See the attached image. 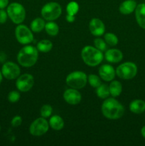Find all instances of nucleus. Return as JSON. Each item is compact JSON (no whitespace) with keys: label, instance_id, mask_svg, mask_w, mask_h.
Returning <instances> with one entry per match:
<instances>
[{"label":"nucleus","instance_id":"nucleus-1","mask_svg":"<svg viewBox=\"0 0 145 146\" xmlns=\"http://www.w3.org/2000/svg\"><path fill=\"white\" fill-rule=\"evenodd\" d=\"M101 111L105 118L109 120H117L125 113L124 106L114 98H107L102 103Z\"/></svg>","mask_w":145,"mask_h":146},{"label":"nucleus","instance_id":"nucleus-2","mask_svg":"<svg viewBox=\"0 0 145 146\" xmlns=\"http://www.w3.org/2000/svg\"><path fill=\"white\" fill-rule=\"evenodd\" d=\"M38 58V51L36 47L26 45L18 53L17 61L23 67L29 68L35 65Z\"/></svg>","mask_w":145,"mask_h":146},{"label":"nucleus","instance_id":"nucleus-3","mask_svg":"<svg viewBox=\"0 0 145 146\" xmlns=\"http://www.w3.org/2000/svg\"><path fill=\"white\" fill-rule=\"evenodd\" d=\"M81 57L86 65L89 66H96L100 65L104 58L101 51L92 46H86L81 51Z\"/></svg>","mask_w":145,"mask_h":146},{"label":"nucleus","instance_id":"nucleus-4","mask_svg":"<svg viewBox=\"0 0 145 146\" xmlns=\"http://www.w3.org/2000/svg\"><path fill=\"white\" fill-rule=\"evenodd\" d=\"M7 14L13 23L20 24L25 20L26 10L18 2H12L7 6Z\"/></svg>","mask_w":145,"mask_h":146},{"label":"nucleus","instance_id":"nucleus-5","mask_svg":"<svg viewBox=\"0 0 145 146\" xmlns=\"http://www.w3.org/2000/svg\"><path fill=\"white\" fill-rule=\"evenodd\" d=\"M66 84L72 88L81 89L84 88L88 82V76L80 71H73L68 74L65 79Z\"/></svg>","mask_w":145,"mask_h":146},{"label":"nucleus","instance_id":"nucleus-6","mask_svg":"<svg viewBox=\"0 0 145 146\" xmlns=\"http://www.w3.org/2000/svg\"><path fill=\"white\" fill-rule=\"evenodd\" d=\"M41 16L47 21L57 19L62 13V8L58 3L51 1L45 4L41 9Z\"/></svg>","mask_w":145,"mask_h":146},{"label":"nucleus","instance_id":"nucleus-7","mask_svg":"<svg viewBox=\"0 0 145 146\" xmlns=\"http://www.w3.org/2000/svg\"><path fill=\"white\" fill-rule=\"evenodd\" d=\"M137 66L133 62L127 61L120 64L117 68L116 75L124 80H130L136 76L137 74Z\"/></svg>","mask_w":145,"mask_h":146},{"label":"nucleus","instance_id":"nucleus-8","mask_svg":"<svg viewBox=\"0 0 145 146\" xmlns=\"http://www.w3.org/2000/svg\"><path fill=\"white\" fill-rule=\"evenodd\" d=\"M15 36L18 43L27 45L34 41V35L31 30L24 24H18L15 29Z\"/></svg>","mask_w":145,"mask_h":146},{"label":"nucleus","instance_id":"nucleus-9","mask_svg":"<svg viewBox=\"0 0 145 146\" xmlns=\"http://www.w3.org/2000/svg\"><path fill=\"white\" fill-rule=\"evenodd\" d=\"M49 128V123L45 118H38L31 124L29 132L34 136H41L46 133Z\"/></svg>","mask_w":145,"mask_h":146},{"label":"nucleus","instance_id":"nucleus-10","mask_svg":"<svg viewBox=\"0 0 145 146\" xmlns=\"http://www.w3.org/2000/svg\"><path fill=\"white\" fill-rule=\"evenodd\" d=\"M21 69L16 64L11 61L5 62L1 68L3 76L8 80H14L20 76Z\"/></svg>","mask_w":145,"mask_h":146},{"label":"nucleus","instance_id":"nucleus-11","mask_svg":"<svg viewBox=\"0 0 145 146\" xmlns=\"http://www.w3.org/2000/svg\"><path fill=\"white\" fill-rule=\"evenodd\" d=\"M34 78L32 75L29 74H24L20 75L16 78V86L18 91L21 92H27L30 91L34 86Z\"/></svg>","mask_w":145,"mask_h":146},{"label":"nucleus","instance_id":"nucleus-12","mask_svg":"<svg viewBox=\"0 0 145 146\" xmlns=\"http://www.w3.org/2000/svg\"><path fill=\"white\" fill-rule=\"evenodd\" d=\"M89 29L92 35L100 36L105 32V24L100 19L93 18L89 23Z\"/></svg>","mask_w":145,"mask_h":146},{"label":"nucleus","instance_id":"nucleus-13","mask_svg":"<svg viewBox=\"0 0 145 146\" xmlns=\"http://www.w3.org/2000/svg\"><path fill=\"white\" fill-rule=\"evenodd\" d=\"M63 98L66 103L70 105H77L82 100V96L79 91L75 88H69L65 91Z\"/></svg>","mask_w":145,"mask_h":146},{"label":"nucleus","instance_id":"nucleus-14","mask_svg":"<svg viewBox=\"0 0 145 146\" xmlns=\"http://www.w3.org/2000/svg\"><path fill=\"white\" fill-rule=\"evenodd\" d=\"M100 77L105 81L109 82L115 78L116 72L113 67L109 64H104L99 68Z\"/></svg>","mask_w":145,"mask_h":146},{"label":"nucleus","instance_id":"nucleus-15","mask_svg":"<svg viewBox=\"0 0 145 146\" xmlns=\"http://www.w3.org/2000/svg\"><path fill=\"white\" fill-rule=\"evenodd\" d=\"M105 58L108 62L116 64L122 61L123 58V54L117 48H110L107 50L105 52Z\"/></svg>","mask_w":145,"mask_h":146},{"label":"nucleus","instance_id":"nucleus-16","mask_svg":"<svg viewBox=\"0 0 145 146\" xmlns=\"http://www.w3.org/2000/svg\"><path fill=\"white\" fill-rule=\"evenodd\" d=\"M135 18L138 25L145 29V4L142 3L136 6L135 9Z\"/></svg>","mask_w":145,"mask_h":146},{"label":"nucleus","instance_id":"nucleus-17","mask_svg":"<svg viewBox=\"0 0 145 146\" xmlns=\"http://www.w3.org/2000/svg\"><path fill=\"white\" fill-rule=\"evenodd\" d=\"M137 4L135 0H125L119 7V10L121 14L124 15H128L132 14L135 11Z\"/></svg>","mask_w":145,"mask_h":146},{"label":"nucleus","instance_id":"nucleus-18","mask_svg":"<svg viewBox=\"0 0 145 146\" xmlns=\"http://www.w3.org/2000/svg\"><path fill=\"white\" fill-rule=\"evenodd\" d=\"M129 110L133 113H142L145 111V102L142 99L134 100L129 104Z\"/></svg>","mask_w":145,"mask_h":146},{"label":"nucleus","instance_id":"nucleus-19","mask_svg":"<svg viewBox=\"0 0 145 146\" xmlns=\"http://www.w3.org/2000/svg\"><path fill=\"white\" fill-rule=\"evenodd\" d=\"M49 126L55 131H61L64 127V121L60 115H53L49 120Z\"/></svg>","mask_w":145,"mask_h":146},{"label":"nucleus","instance_id":"nucleus-20","mask_svg":"<svg viewBox=\"0 0 145 146\" xmlns=\"http://www.w3.org/2000/svg\"><path fill=\"white\" fill-rule=\"evenodd\" d=\"M109 93L112 97H117L122 94V85L119 81H112L109 86Z\"/></svg>","mask_w":145,"mask_h":146},{"label":"nucleus","instance_id":"nucleus-21","mask_svg":"<svg viewBox=\"0 0 145 146\" xmlns=\"http://www.w3.org/2000/svg\"><path fill=\"white\" fill-rule=\"evenodd\" d=\"M45 23L44 19L36 18L31 23V30L33 32L39 33L45 29Z\"/></svg>","mask_w":145,"mask_h":146},{"label":"nucleus","instance_id":"nucleus-22","mask_svg":"<svg viewBox=\"0 0 145 146\" xmlns=\"http://www.w3.org/2000/svg\"><path fill=\"white\" fill-rule=\"evenodd\" d=\"M53 48V44L50 40L44 39L40 41L37 44L36 48L38 51H41L43 53L49 52Z\"/></svg>","mask_w":145,"mask_h":146},{"label":"nucleus","instance_id":"nucleus-23","mask_svg":"<svg viewBox=\"0 0 145 146\" xmlns=\"http://www.w3.org/2000/svg\"><path fill=\"white\" fill-rule=\"evenodd\" d=\"M96 94L97 96H98L100 98L106 99V98L110 95L109 86H107V84H101V85L99 86L97 88Z\"/></svg>","mask_w":145,"mask_h":146},{"label":"nucleus","instance_id":"nucleus-24","mask_svg":"<svg viewBox=\"0 0 145 146\" xmlns=\"http://www.w3.org/2000/svg\"><path fill=\"white\" fill-rule=\"evenodd\" d=\"M45 30L48 35L54 36H56L59 32V27L56 23L50 21L49 22L45 24Z\"/></svg>","mask_w":145,"mask_h":146},{"label":"nucleus","instance_id":"nucleus-25","mask_svg":"<svg viewBox=\"0 0 145 146\" xmlns=\"http://www.w3.org/2000/svg\"><path fill=\"white\" fill-rule=\"evenodd\" d=\"M79 10V5L76 1H71L66 7L67 14L75 16Z\"/></svg>","mask_w":145,"mask_h":146},{"label":"nucleus","instance_id":"nucleus-26","mask_svg":"<svg viewBox=\"0 0 145 146\" xmlns=\"http://www.w3.org/2000/svg\"><path fill=\"white\" fill-rule=\"evenodd\" d=\"M105 41L108 45L109 46H116L118 44V40L117 36L115 34H112V33H107L105 34Z\"/></svg>","mask_w":145,"mask_h":146},{"label":"nucleus","instance_id":"nucleus-27","mask_svg":"<svg viewBox=\"0 0 145 146\" xmlns=\"http://www.w3.org/2000/svg\"><path fill=\"white\" fill-rule=\"evenodd\" d=\"M88 81L90 85L95 88H98L102 84L100 78L95 74H90L88 76Z\"/></svg>","mask_w":145,"mask_h":146},{"label":"nucleus","instance_id":"nucleus-28","mask_svg":"<svg viewBox=\"0 0 145 146\" xmlns=\"http://www.w3.org/2000/svg\"><path fill=\"white\" fill-rule=\"evenodd\" d=\"M53 113V108L51 106L48 104L44 105L41 108V115L43 118H47L51 115Z\"/></svg>","mask_w":145,"mask_h":146},{"label":"nucleus","instance_id":"nucleus-29","mask_svg":"<svg viewBox=\"0 0 145 146\" xmlns=\"http://www.w3.org/2000/svg\"><path fill=\"white\" fill-rule=\"evenodd\" d=\"M94 45H95V48H97L101 51H105L107 48V43L105 42V41H104L103 39L100 38H95Z\"/></svg>","mask_w":145,"mask_h":146},{"label":"nucleus","instance_id":"nucleus-30","mask_svg":"<svg viewBox=\"0 0 145 146\" xmlns=\"http://www.w3.org/2000/svg\"><path fill=\"white\" fill-rule=\"evenodd\" d=\"M21 98L19 92L16 91H12L9 93L8 94V100L11 103H16L19 101Z\"/></svg>","mask_w":145,"mask_h":146},{"label":"nucleus","instance_id":"nucleus-31","mask_svg":"<svg viewBox=\"0 0 145 146\" xmlns=\"http://www.w3.org/2000/svg\"><path fill=\"white\" fill-rule=\"evenodd\" d=\"M21 123H22V118L20 115H16L11 120V124L13 127H18L21 125Z\"/></svg>","mask_w":145,"mask_h":146},{"label":"nucleus","instance_id":"nucleus-32","mask_svg":"<svg viewBox=\"0 0 145 146\" xmlns=\"http://www.w3.org/2000/svg\"><path fill=\"white\" fill-rule=\"evenodd\" d=\"M8 17L7 11H6L4 9H0V24H4L6 23Z\"/></svg>","mask_w":145,"mask_h":146},{"label":"nucleus","instance_id":"nucleus-33","mask_svg":"<svg viewBox=\"0 0 145 146\" xmlns=\"http://www.w3.org/2000/svg\"><path fill=\"white\" fill-rule=\"evenodd\" d=\"M9 5V0H0V9H4Z\"/></svg>","mask_w":145,"mask_h":146},{"label":"nucleus","instance_id":"nucleus-34","mask_svg":"<svg viewBox=\"0 0 145 146\" xmlns=\"http://www.w3.org/2000/svg\"><path fill=\"white\" fill-rule=\"evenodd\" d=\"M65 19H66V21H68V22L72 23L75 20V16H72V15H69V14H67L66 17H65Z\"/></svg>","mask_w":145,"mask_h":146},{"label":"nucleus","instance_id":"nucleus-35","mask_svg":"<svg viewBox=\"0 0 145 146\" xmlns=\"http://www.w3.org/2000/svg\"><path fill=\"white\" fill-rule=\"evenodd\" d=\"M7 59V56L4 52H0V62H4Z\"/></svg>","mask_w":145,"mask_h":146},{"label":"nucleus","instance_id":"nucleus-36","mask_svg":"<svg viewBox=\"0 0 145 146\" xmlns=\"http://www.w3.org/2000/svg\"><path fill=\"white\" fill-rule=\"evenodd\" d=\"M141 134H142V137L145 138V125L142 127V129H141Z\"/></svg>","mask_w":145,"mask_h":146},{"label":"nucleus","instance_id":"nucleus-37","mask_svg":"<svg viewBox=\"0 0 145 146\" xmlns=\"http://www.w3.org/2000/svg\"><path fill=\"white\" fill-rule=\"evenodd\" d=\"M2 78H3V75L2 74H1V71H0V84H1V81H2Z\"/></svg>","mask_w":145,"mask_h":146},{"label":"nucleus","instance_id":"nucleus-38","mask_svg":"<svg viewBox=\"0 0 145 146\" xmlns=\"http://www.w3.org/2000/svg\"><path fill=\"white\" fill-rule=\"evenodd\" d=\"M0 131H1V126H0Z\"/></svg>","mask_w":145,"mask_h":146}]
</instances>
